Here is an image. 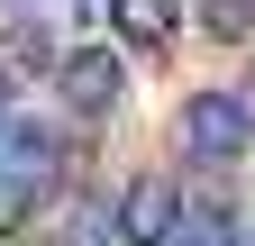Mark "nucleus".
Listing matches in <instances>:
<instances>
[{
  "label": "nucleus",
  "instance_id": "423d86ee",
  "mask_svg": "<svg viewBox=\"0 0 255 246\" xmlns=\"http://www.w3.org/2000/svg\"><path fill=\"white\" fill-rule=\"evenodd\" d=\"M27 219H37V182H27V173H9V164H0V246H9Z\"/></svg>",
  "mask_w": 255,
  "mask_h": 246
},
{
  "label": "nucleus",
  "instance_id": "0eeeda50",
  "mask_svg": "<svg viewBox=\"0 0 255 246\" xmlns=\"http://www.w3.org/2000/svg\"><path fill=\"white\" fill-rule=\"evenodd\" d=\"M55 246H119V210H82V219L64 228Z\"/></svg>",
  "mask_w": 255,
  "mask_h": 246
},
{
  "label": "nucleus",
  "instance_id": "7ed1b4c3",
  "mask_svg": "<svg viewBox=\"0 0 255 246\" xmlns=\"http://www.w3.org/2000/svg\"><path fill=\"white\" fill-rule=\"evenodd\" d=\"M55 82H64V101H73L82 119L119 110V91H128V73H119V55H110V46H73V55L55 64Z\"/></svg>",
  "mask_w": 255,
  "mask_h": 246
},
{
  "label": "nucleus",
  "instance_id": "20e7f679",
  "mask_svg": "<svg viewBox=\"0 0 255 246\" xmlns=\"http://www.w3.org/2000/svg\"><path fill=\"white\" fill-rule=\"evenodd\" d=\"M173 246H237V210L210 192V182H191L182 210H173Z\"/></svg>",
  "mask_w": 255,
  "mask_h": 246
},
{
  "label": "nucleus",
  "instance_id": "39448f33",
  "mask_svg": "<svg viewBox=\"0 0 255 246\" xmlns=\"http://www.w3.org/2000/svg\"><path fill=\"white\" fill-rule=\"evenodd\" d=\"M110 18L137 46H173V0H110Z\"/></svg>",
  "mask_w": 255,
  "mask_h": 246
},
{
  "label": "nucleus",
  "instance_id": "f257e3e1",
  "mask_svg": "<svg viewBox=\"0 0 255 246\" xmlns=\"http://www.w3.org/2000/svg\"><path fill=\"white\" fill-rule=\"evenodd\" d=\"M246 146H255V101H246V91L210 82V91L182 101V155H191V164L228 173V164H246Z\"/></svg>",
  "mask_w": 255,
  "mask_h": 246
},
{
  "label": "nucleus",
  "instance_id": "1a4fd4ad",
  "mask_svg": "<svg viewBox=\"0 0 255 246\" xmlns=\"http://www.w3.org/2000/svg\"><path fill=\"white\" fill-rule=\"evenodd\" d=\"M246 246H255V228H246Z\"/></svg>",
  "mask_w": 255,
  "mask_h": 246
},
{
  "label": "nucleus",
  "instance_id": "6e6552de",
  "mask_svg": "<svg viewBox=\"0 0 255 246\" xmlns=\"http://www.w3.org/2000/svg\"><path fill=\"white\" fill-rule=\"evenodd\" d=\"M210 27H219V37H255V0H219Z\"/></svg>",
  "mask_w": 255,
  "mask_h": 246
},
{
  "label": "nucleus",
  "instance_id": "f03ea898",
  "mask_svg": "<svg viewBox=\"0 0 255 246\" xmlns=\"http://www.w3.org/2000/svg\"><path fill=\"white\" fill-rule=\"evenodd\" d=\"M110 210H119V237H128V246H173V210H182V192H173V173H137Z\"/></svg>",
  "mask_w": 255,
  "mask_h": 246
}]
</instances>
